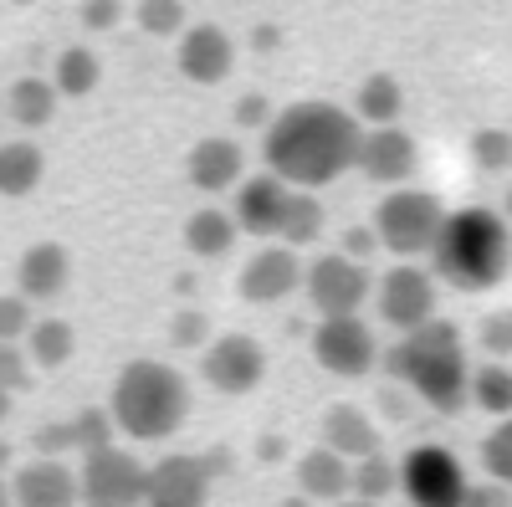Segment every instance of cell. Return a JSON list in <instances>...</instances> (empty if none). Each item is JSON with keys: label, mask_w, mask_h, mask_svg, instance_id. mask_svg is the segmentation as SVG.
<instances>
[{"label": "cell", "mask_w": 512, "mask_h": 507, "mask_svg": "<svg viewBox=\"0 0 512 507\" xmlns=\"http://www.w3.org/2000/svg\"><path fill=\"white\" fill-rule=\"evenodd\" d=\"M359 139H364V129L349 108L308 98V103L282 108L267 123L262 159L292 190H323L359 164Z\"/></svg>", "instance_id": "cell-1"}, {"label": "cell", "mask_w": 512, "mask_h": 507, "mask_svg": "<svg viewBox=\"0 0 512 507\" xmlns=\"http://www.w3.org/2000/svg\"><path fill=\"white\" fill-rule=\"evenodd\" d=\"M384 374L441 415L472 405V364H466V344L456 323L431 318L415 333H400V344L384 354Z\"/></svg>", "instance_id": "cell-2"}, {"label": "cell", "mask_w": 512, "mask_h": 507, "mask_svg": "<svg viewBox=\"0 0 512 507\" xmlns=\"http://www.w3.org/2000/svg\"><path fill=\"white\" fill-rule=\"evenodd\" d=\"M507 272H512V226L487 205L451 210L431 246V277L456 292H487Z\"/></svg>", "instance_id": "cell-3"}, {"label": "cell", "mask_w": 512, "mask_h": 507, "mask_svg": "<svg viewBox=\"0 0 512 507\" xmlns=\"http://www.w3.org/2000/svg\"><path fill=\"white\" fill-rule=\"evenodd\" d=\"M108 415H113V426L134 441H169L190 420V385L175 364L134 359L113 379Z\"/></svg>", "instance_id": "cell-4"}, {"label": "cell", "mask_w": 512, "mask_h": 507, "mask_svg": "<svg viewBox=\"0 0 512 507\" xmlns=\"http://www.w3.org/2000/svg\"><path fill=\"white\" fill-rule=\"evenodd\" d=\"M446 226V210L431 190H390L374 210V236L384 251H395L400 262L431 257V246Z\"/></svg>", "instance_id": "cell-5"}, {"label": "cell", "mask_w": 512, "mask_h": 507, "mask_svg": "<svg viewBox=\"0 0 512 507\" xmlns=\"http://www.w3.org/2000/svg\"><path fill=\"white\" fill-rule=\"evenodd\" d=\"M144 492H149V467L134 451L103 446L82 456V472H77L82 507H144Z\"/></svg>", "instance_id": "cell-6"}, {"label": "cell", "mask_w": 512, "mask_h": 507, "mask_svg": "<svg viewBox=\"0 0 512 507\" xmlns=\"http://www.w3.org/2000/svg\"><path fill=\"white\" fill-rule=\"evenodd\" d=\"M303 287H308V303L323 318H349V313H359L369 303L374 277H369L364 262L344 257V251H328V257L303 267Z\"/></svg>", "instance_id": "cell-7"}, {"label": "cell", "mask_w": 512, "mask_h": 507, "mask_svg": "<svg viewBox=\"0 0 512 507\" xmlns=\"http://www.w3.org/2000/svg\"><path fill=\"white\" fill-rule=\"evenodd\" d=\"M466 487L472 482L446 446H415L400 461V492L410 497V507H461Z\"/></svg>", "instance_id": "cell-8"}, {"label": "cell", "mask_w": 512, "mask_h": 507, "mask_svg": "<svg viewBox=\"0 0 512 507\" xmlns=\"http://www.w3.org/2000/svg\"><path fill=\"white\" fill-rule=\"evenodd\" d=\"M374 303H379V318L390 328L415 333L436 318V277L415 262H400L374 282Z\"/></svg>", "instance_id": "cell-9"}, {"label": "cell", "mask_w": 512, "mask_h": 507, "mask_svg": "<svg viewBox=\"0 0 512 507\" xmlns=\"http://www.w3.org/2000/svg\"><path fill=\"white\" fill-rule=\"evenodd\" d=\"M313 359L328 374H338V379H359V374H369L379 364V338H374V328L359 313L323 318L313 328Z\"/></svg>", "instance_id": "cell-10"}, {"label": "cell", "mask_w": 512, "mask_h": 507, "mask_svg": "<svg viewBox=\"0 0 512 507\" xmlns=\"http://www.w3.org/2000/svg\"><path fill=\"white\" fill-rule=\"evenodd\" d=\"M200 374H205V385L221 390V395H251L267 374V354L251 333H221L205 344Z\"/></svg>", "instance_id": "cell-11"}, {"label": "cell", "mask_w": 512, "mask_h": 507, "mask_svg": "<svg viewBox=\"0 0 512 507\" xmlns=\"http://www.w3.org/2000/svg\"><path fill=\"white\" fill-rule=\"evenodd\" d=\"M210 472L205 456H159L149 467V492H144V507H205L210 502Z\"/></svg>", "instance_id": "cell-12"}, {"label": "cell", "mask_w": 512, "mask_h": 507, "mask_svg": "<svg viewBox=\"0 0 512 507\" xmlns=\"http://www.w3.org/2000/svg\"><path fill=\"white\" fill-rule=\"evenodd\" d=\"M287 200H292V185H287V180H277L272 169H267V175H251V180H241L231 216H236V226H241L246 236L277 241L282 216H287Z\"/></svg>", "instance_id": "cell-13"}, {"label": "cell", "mask_w": 512, "mask_h": 507, "mask_svg": "<svg viewBox=\"0 0 512 507\" xmlns=\"http://www.w3.org/2000/svg\"><path fill=\"white\" fill-rule=\"evenodd\" d=\"M241 298L246 303H282L287 292L303 287V262H297V251L292 246H262L256 257L241 267Z\"/></svg>", "instance_id": "cell-14"}, {"label": "cell", "mask_w": 512, "mask_h": 507, "mask_svg": "<svg viewBox=\"0 0 512 507\" xmlns=\"http://www.w3.org/2000/svg\"><path fill=\"white\" fill-rule=\"evenodd\" d=\"M415 164H420V149H415V139L405 134V129H364V139H359V164L354 169H364V180H374V185H405L410 175H415Z\"/></svg>", "instance_id": "cell-15"}, {"label": "cell", "mask_w": 512, "mask_h": 507, "mask_svg": "<svg viewBox=\"0 0 512 507\" xmlns=\"http://www.w3.org/2000/svg\"><path fill=\"white\" fill-rule=\"evenodd\" d=\"M11 502L16 507H77V472L57 456H36L16 472L11 482Z\"/></svg>", "instance_id": "cell-16"}, {"label": "cell", "mask_w": 512, "mask_h": 507, "mask_svg": "<svg viewBox=\"0 0 512 507\" xmlns=\"http://www.w3.org/2000/svg\"><path fill=\"white\" fill-rule=\"evenodd\" d=\"M231 62H236V47H231V36H226L221 26L200 21V26H190V31L180 36V72H185L190 82H200V88H216V82H226Z\"/></svg>", "instance_id": "cell-17"}, {"label": "cell", "mask_w": 512, "mask_h": 507, "mask_svg": "<svg viewBox=\"0 0 512 507\" xmlns=\"http://www.w3.org/2000/svg\"><path fill=\"white\" fill-rule=\"evenodd\" d=\"M16 292L26 303H52V298H62L67 292V282H72V257H67V246H57V241H36L26 257L16 262Z\"/></svg>", "instance_id": "cell-18"}, {"label": "cell", "mask_w": 512, "mask_h": 507, "mask_svg": "<svg viewBox=\"0 0 512 507\" xmlns=\"http://www.w3.org/2000/svg\"><path fill=\"white\" fill-rule=\"evenodd\" d=\"M241 169H246V154H241L236 139H200L185 159L190 185L205 190V195H221V190L241 185Z\"/></svg>", "instance_id": "cell-19"}, {"label": "cell", "mask_w": 512, "mask_h": 507, "mask_svg": "<svg viewBox=\"0 0 512 507\" xmlns=\"http://www.w3.org/2000/svg\"><path fill=\"white\" fill-rule=\"evenodd\" d=\"M297 487H303L308 502H333L338 507L344 497H354V461L318 446V451H308L303 461H297Z\"/></svg>", "instance_id": "cell-20"}, {"label": "cell", "mask_w": 512, "mask_h": 507, "mask_svg": "<svg viewBox=\"0 0 512 507\" xmlns=\"http://www.w3.org/2000/svg\"><path fill=\"white\" fill-rule=\"evenodd\" d=\"M323 446L338 451L344 461H364L379 451V426L359 410V405H333L323 415Z\"/></svg>", "instance_id": "cell-21"}, {"label": "cell", "mask_w": 512, "mask_h": 507, "mask_svg": "<svg viewBox=\"0 0 512 507\" xmlns=\"http://www.w3.org/2000/svg\"><path fill=\"white\" fill-rule=\"evenodd\" d=\"M236 236H241V226H236L231 210H221V205H200L195 216L185 221V251H190V257H205V262L226 257V251L236 246Z\"/></svg>", "instance_id": "cell-22"}, {"label": "cell", "mask_w": 512, "mask_h": 507, "mask_svg": "<svg viewBox=\"0 0 512 507\" xmlns=\"http://www.w3.org/2000/svg\"><path fill=\"white\" fill-rule=\"evenodd\" d=\"M41 175H47V159H41V149L31 139H11V144H0V195H31L41 185Z\"/></svg>", "instance_id": "cell-23"}, {"label": "cell", "mask_w": 512, "mask_h": 507, "mask_svg": "<svg viewBox=\"0 0 512 507\" xmlns=\"http://www.w3.org/2000/svg\"><path fill=\"white\" fill-rule=\"evenodd\" d=\"M405 108V88L390 77V72H374L359 82V98H354V118L369 123V129H390Z\"/></svg>", "instance_id": "cell-24"}, {"label": "cell", "mask_w": 512, "mask_h": 507, "mask_svg": "<svg viewBox=\"0 0 512 507\" xmlns=\"http://www.w3.org/2000/svg\"><path fill=\"white\" fill-rule=\"evenodd\" d=\"M72 349H77V333L62 318H36L31 333H26V359L41 364V369H62L72 359Z\"/></svg>", "instance_id": "cell-25"}, {"label": "cell", "mask_w": 512, "mask_h": 507, "mask_svg": "<svg viewBox=\"0 0 512 507\" xmlns=\"http://www.w3.org/2000/svg\"><path fill=\"white\" fill-rule=\"evenodd\" d=\"M6 108L21 129H41V123H52V113H57V88L47 77H21L6 98Z\"/></svg>", "instance_id": "cell-26"}, {"label": "cell", "mask_w": 512, "mask_h": 507, "mask_svg": "<svg viewBox=\"0 0 512 507\" xmlns=\"http://www.w3.org/2000/svg\"><path fill=\"white\" fill-rule=\"evenodd\" d=\"M318 236H323V200H318L313 190H292L277 241L297 251V246H308V241H318Z\"/></svg>", "instance_id": "cell-27"}, {"label": "cell", "mask_w": 512, "mask_h": 507, "mask_svg": "<svg viewBox=\"0 0 512 507\" xmlns=\"http://www.w3.org/2000/svg\"><path fill=\"white\" fill-rule=\"evenodd\" d=\"M98 77H103V67H98V57H93L88 47H67V52L57 57L52 88H57L62 98H88V93L98 88Z\"/></svg>", "instance_id": "cell-28"}, {"label": "cell", "mask_w": 512, "mask_h": 507, "mask_svg": "<svg viewBox=\"0 0 512 507\" xmlns=\"http://www.w3.org/2000/svg\"><path fill=\"white\" fill-rule=\"evenodd\" d=\"M472 405L507 420L512 415V369L507 364H477L472 369Z\"/></svg>", "instance_id": "cell-29"}, {"label": "cell", "mask_w": 512, "mask_h": 507, "mask_svg": "<svg viewBox=\"0 0 512 507\" xmlns=\"http://www.w3.org/2000/svg\"><path fill=\"white\" fill-rule=\"evenodd\" d=\"M390 492H400V461H390L384 451L354 461V497L359 502H384Z\"/></svg>", "instance_id": "cell-30"}, {"label": "cell", "mask_w": 512, "mask_h": 507, "mask_svg": "<svg viewBox=\"0 0 512 507\" xmlns=\"http://www.w3.org/2000/svg\"><path fill=\"white\" fill-rule=\"evenodd\" d=\"M67 426H72V451H82V456H88V451H103V446H113V415L108 410H82V415H72L67 420Z\"/></svg>", "instance_id": "cell-31"}, {"label": "cell", "mask_w": 512, "mask_h": 507, "mask_svg": "<svg viewBox=\"0 0 512 507\" xmlns=\"http://www.w3.org/2000/svg\"><path fill=\"white\" fill-rule=\"evenodd\" d=\"M472 164L487 169V175H502V169H512V134H507V129H477V134H472Z\"/></svg>", "instance_id": "cell-32"}, {"label": "cell", "mask_w": 512, "mask_h": 507, "mask_svg": "<svg viewBox=\"0 0 512 507\" xmlns=\"http://www.w3.org/2000/svg\"><path fill=\"white\" fill-rule=\"evenodd\" d=\"M482 467H487L492 482H502V487L512 492V415L482 441Z\"/></svg>", "instance_id": "cell-33"}, {"label": "cell", "mask_w": 512, "mask_h": 507, "mask_svg": "<svg viewBox=\"0 0 512 507\" xmlns=\"http://www.w3.org/2000/svg\"><path fill=\"white\" fill-rule=\"evenodd\" d=\"M477 344H482V354L487 359H512V308H497V313H487L482 318V328H477Z\"/></svg>", "instance_id": "cell-34"}, {"label": "cell", "mask_w": 512, "mask_h": 507, "mask_svg": "<svg viewBox=\"0 0 512 507\" xmlns=\"http://www.w3.org/2000/svg\"><path fill=\"white\" fill-rule=\"evenodd\" d=\"M139 26L149 36H175L185 31V6L180 0H139Z\"/></svg>", "instance_id": "cell-35"}, {"label": "cell", "mask_w": 512, "mask_h": 507, "mask_svg": "<svg viewBox=\"0 0 512 507\" xmlns=\"http://www.w3.org/2000/svg\"><path fill=\"white\" fill-rule=\"evenodd\" d=\"M36 313L31 303L21 298V292H11V298H0V344H21V338L31 333Z\"/></svg>", "instance_id": "cell-36"}, {"label": "cell", "mask_w": 512, "mask_h": 507, "mask_svg": "<svg viewBox=\"0 0 512 507\" xmlns=\"http://www.w3.org/2000/svg\"><path fill=\"white\" fill-rule=\"evenodd\" d=\"M31 359L21 354V344H0V390H26L31 385Z\"/></svg>", "instance_id": "cell-37"}, {"label": "cell", "mask_w": 512, "mask_h": 507, "mask_svg": "<svg viewBox=\"0 0 512 507\" xmlns=\"http://www.w3.org/2000/svg\"><path fill=\"white\" fill-rule=\"evenodd\" d=\"M169 338H175L180 349H195V344H205V313H195V308L175 313V328H169Z\"/></svg>", "instance_id": "cell-38"}, {"label": "cell", "mask_w": 512, "mask_h": 507, "mask_svg": "<svg viewBox=\"0 0 512 507\" xmlns=\"http://www.w3.org/2000/svg\"><path fill=\"white\" fill-rule=\"evenodd\" d=\"M118 16H123L118 0H82V26L88 31H108V26H118Z\"/></svg>", "instance_id": "cell-39"}, {"label": "cell", "mask_w": 512, "mask_h": 507, "mask_svg": "<svg viewBox=\"0 0 512 507\" xmlns=\"http://www.w3.org/2000/svg\"><path fill=\"white\" fill-rule=\"evenodd\" d=\"M461 507H512V492L502 482H482V487H466Z\"/></svg>", "instance_id": "cell-40"}, {"label": "cell", "mask_w": 512, "mask_h": 507, "mask_svg": "<svg viewBox=\"0 0 512 507\" xmlns=\"http://www.w3.org/2000/svg\"><path fill=\"white\" fill-rule=\"evenodd\" d=\"M379 251V236H374V226H354L349 236H344V257H354V262H364L369 267V257Z\"/></svg>", "instance_id": "cell-41"}, {"label": "cell", "mask_w": 512, "mask_h": 507, "mask_svg": "<svg viewBox=\"0 0 512 507\" xmlns=\"http://www.w3.org/2000/svg\"><path fill=\"white\" fill-rule=\"evenodd\" d=\"M277 113L267 108V98L262 93H251V98H241L236 103V123H246V129H256V123H272Z\"/></svg>", "instance_id": "cell-42"}, {"label": "cell", "mask_w": 512, "mask_h": 507, "mask_svg": "<svg viewBox=\"0 0 512 507\" xmlns=\"http://www.w3.org/2000/svg\"><path fill=\"white\" fill-rule=\"evenodd\" d=\"M256 47L272 52V47H277V31H272V26H256Z\"/></svg>", "instance_id": "cell-43"}, {"label": "cell", "mask_w": 512, "mask_h": 507, "mask_svg": "<svg viewBox=\"0 0 512 507\" xmlns=\"http://www.w3.org/2000/svg\"><path fill=\"white\" fill-rule=\"evenodd\" d=\"M6 415H11V390H0V426H6Z\"/></svg>", "instance_id": "cell-44"}, {"label": "cell", "mask_w": 512, "mask_h": 507, "mask_svg": "<svg viewBox=\"0 0 512 507\" xmlns=\"http://www.w3.org/2000/svg\"><path fill=\"white\" fill-rule=\"evenodd\" d=\"M0 507H11V482L0 477Z\"/></svg>", "instance_id": "cell-45"}, {"label": "cell", "mask_w": 512, "mask_h": 507, "mask_svg": "<svg viewBox=\"0 0 512 507\" xmlns=\"http://www.w3.org/2000/svg\"><path fill=\"white\" fill-rule=\"evenodd\" d=\"M6 461H11V446H6V441H0V472H6Z\"/></svg>", "instance_id": "cell-46"}, {"label": "cell", "mask_w": 512, "mask_h": 507, "mask_svg": "<svg viewBox=\"0 0 512 507\" xmlns=\"http://www.w3.org/2000/svg\"><path fill=\"white\" fill-rule=\"evenodd\" d=\"M338 507H384V502H359V497H354V502H338Z\"/></svg>", "instance_id": "cell-47"}, {"label": "cell", "mask_w": 512, "mask_h": 507, "mask_svg": "<svg viewBox=\"0 0 512 507\" xmlns=\"http://www.w3.org/2000/svg\"><path fill=\"white\" fill-rule=\"evenodd\" d=\"M507 221H512V190H507Z\"/></svg>", "instance_id": "cell-48"}]
</instances>
